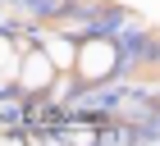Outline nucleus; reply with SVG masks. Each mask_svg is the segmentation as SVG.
<instances>
[{
	"instance_id": "f257e3e1",
	"label": "nucleus",
	"mask_w": 160,
	"mask_h": 146,
	"mask_svg": "<svg viewBox=\"0 0 160 146\" xmlns=\"http://www.w3.org/2000/svg\"><path fill=\"white\" fill-rule=\"evenodd\" d=\"M23 73H28L23 82H28V87H32V91H41V87H46V82H50V64H46V60H41V55H28V64H23Z\"/></svg>"
},
{
	"instance_id": "f03ea898",
	"label": "nucleus",
	"mask_w": 160,
	"mask_h": 146,
	"mask_svg": "<svg viewBox=\"0 0 160 146\" xmlns=\"http://www.w3.org/2000/svg\"><path fill=\"white\" fill-rule=\"evenodd\" d=\"M50 50H55V64H60V69H64V64H73V46H69V41H55Z\"/></svg>"
}]
</instances>
